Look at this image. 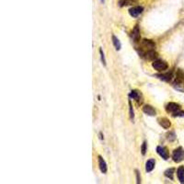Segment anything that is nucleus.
<instances>
[{"label":"nucleus","mask_w":184,"mask_h":184,"mask_svg":"<svg viewBox=\"0 0 184 184\" xmlns=\"http://www.w3.org/2000/svg\"><path fill=\"white\" fill-rule=\"evenodd\" d=\"M129 105H130V115H131V119H134V111H133V107H132L131 102H129Z\"/></svg>","instance_id":"5701e85b"},{"label":"nucleus","mask_w":184,"mask_h":184,"mask_svg":"<svg viewBox=\"0 0 184 184\" xmlns=\"http://www.w3.org/2000/svg\"><path fill=\"white\" fill-rule=\"evenodd\" d=\"M155 164H156L155 159H149V160H147V162L145 163V170L147 172H151L152 170H154V168H155Z\"/></svg>","instance_id":"f8f14e48"},{"label":"nucleus","mask_w":184,"mask_h":184,"mask_svg":"<svg viewBox=\"0 0 184 184\" xmlns=\"http://www.w3.org/2000/svg\"><path fill=\"white\" fill-rule=\"evenodd\" d=\"M99 167L100 171L102 173H106L107 172V164L105 162V160L101 157V156H99Z\"/></svg>","instance_id":"9d476101"},{"label":"nucleus","mask_w":184,"mask_h":184,"mask_svg":"<svg viewBox=\"0 0 184 184\" xmlns=\"http://www.w3.org/2000/svg\"><path fill=\"white\" fill-rule=\"evenodd\" d=\"M168 140L170 142L174 141L175 139H176V136H175V134H174V132H171L170 134H168Z\"/></svg>","instance_id":"aec40b11"},{"label":"nucleus","mask_w":184,"mask_h":184,"mask_svg":"<svg viewBox=\"0 0 184 184\" xmlns=\"http://www.w3.org/2000/svg\"><path fill=\"white\" fill-rule=\"evenodd\" d=\"M143 10H144V8L143 7H140V6L134 7V8H132L129 9V14L131 15L133 18H136V17H138L139 15L141 14L142 12H143Z\"/></svg>","instance_id":"39448f33"},{"label":"nucleus","mask_w":184,"mask_h":184,"mask_svg":"<svg viewBox=\"0 0 184 184\" xmlns=\"http://www.w3.org/2000/svg\"><path fill=\"white\" fill-rule=\"evenodd\" d=\"M166 111L172 114L174 117H184V112L181 111V106L175 102H170L166 106Z\"/></svg>","instance_id":"f257e3e1"},{"label":"nucleus","mask_w":184,"mask_h":184,"mask_svg":"<svg viewBox=\"0 0 184 184\" xmlns=\"http://www.w3.org/2000/svg\"><path fill=\"white\" fill-rule=\"evenodd\" d=\"M184 81V72L181 69L178 70L176 76V83H182Z\"/></svg>","instance_id":"4468645a"},{"label":"nucleus","mask_w":184,"mask_h":184,"mask_svg":"<svg viewBox=\"0 0 184 184\" xmlns=\"http://www.w3.org/2000/svg\"><path fill=\"white\" fill-rule=\"evenodd\" d=\"M177 176L181 183H184V167L181 166L177 170Z\"/></svg>","instance_id":"ddd939ff"},{"label":"nucleus","mask_w":184,"mask_h":184,"mask_svg":"<svg viewBox=\"0 0 184 184\" xmlns=\"http://www.w3.org/2000/svg\"><path fill=\"white\" fill-rule=\"evenodd\" d=\"M113 43L114 47H115L116 50H120V49H121V47H122L121 43H120V41L118 40V38H116L114 35H113Z\"/></svg>","instance_id":"a211bd4d"},{"label":"nucleus","mask_w":184,"mask_h":184,"mask_svg":"<svg viewBox=\"0 0 184 184\" xmlns=\"http://www.w3.org/2000/svg\"><path fill=\"white\" fill-rule=\"evenodd\" d=\"M157 121H158V124H160V126H162L164 129H169L171 126V123L168 118H165V117L159 118Z\"/></svg>","instance_id":"0eeeda50"},{"label":"nucleus","mask_w":184,"mask_h":184,"mask_svg":"<svg viewBox=\"0 0 184 184\" xmlns=\"http://www.w3.org/2000/svg\"><path fill=\"white\" fill-rule=\"evenodd\" d=\"M143 112L146 114V115H149V116H155L156 114V110H155L152 106H150V105H145V106H144V107H143Z\"/></svg>","instance_id":"6e6552de"},{"label":"nucleus","mask_w":184,"mask_h":184,"mask_svg":"<svg viewBox=\"0 0 184 184\" xmlns=\"http://www.w3.org/2000/svg\"><path fill=\"white\" fill-rule=\"evenodd\" d=\"M172 158H173V161L176 162V163H180L181 161L184 160V149L182 147H179L177 149H175L173 151V154H172Z\"/></svg>","instance_id":"7ed1b4c3"},{"label":"nucleus","mask_w":184,"mask_h":184,"mask_svg":"<svg viewBox=\"0 0 184 184\" xmlns=\"http://www.w3.org/2000/svg\"><path fill=\"white\" fill-rule=\"evenodd\" d=\"M135 172H136V176H137V183H140L141 181H140V177H139V172H138V170H136Z\"/></svg>","instance_id":"b1692460"},{"label":"nucleus","mask_w":184,"mask_h":184,"mask_svg":"<svg viewBox=\"0 0 184 184\" xmlns=\"http://www.w3.org/2000/svg\"><path fill=\"white\" fill-rule=\"evenodd\" d=\"M152 66L154 67V69L158 72H163V71L167 70L169 67V65L166 61L164 60H156L154 61V63L152 64Z\"/></svg>","instance_id":"f03ea898"},{"label":"nucleus","mask_w":184,"mask_h":184,"mask_svg":"<svg viewBox=\"0 0 184 184\" xmlns=\"http://www.w3.org/2000/svg\"><path fill=\"white\" fill-rule=\"evenodd\" d=\"M100 1H101L102 3H104V0H100Z\"/></svg>","instance_id":"393cba45"},{"label":"nucleus","mask_w":184,"mask_h":184,"mask_svg":"<svg viewBox=\"0 0 184 184\" xmlns=\"http://www.w3.org/2000/svg\"><path fill=\"white\" fill-rule=\"evenodd\" d=\"M142 47L146 49L147 51H149V50H154V48L156 47V44H155V43H153L151 40H143Z\"/></svg>","instance_id":"423d86ee"},{"label":"nucleus","mask_w":184,"mask_h":184,"mask_svg":"<svg viewBox=\"0 0 184 184\" xmlns=\"http://www.w3.org/2000/svg\"><path fill=\"white\" fill-rule=\"evenodd\" d=\"M173 174H174V169H170L165 171V176L170 180H173Z\"/></svg>","instance_id":"6ab92c4d"},{"label":"nucleus","mask_w":184,"mask_h":184,"mask_svg":"<svg viewBox=\"0 0 184 184\" xmlns=\"http://www.w3.org/2000/svg\"><path fill=\"white\" fill-rule=\"evenodd\" d=\"M137 1L138 0H120L119 5H120V7H125V6L135 4V3H137Z\"/></svg>","instance_id":"2eb2a0df"},{"label":"nucleus","mask_w":184,"mask_h":184,"mask_svg":"<svg viewBox=\"0 0 184 184\" xmlns=\"http://www.w3.org/2000/svg\"><path fill=\"white\" fill-rule=\"evenodd\" d=\"M141 150H142V155H145V152H146V142H144V143H143Z\"/></svg>","instance_id":"412c9836"},{"label":"nucleus","mask_w":184,"mask_h":184,"mask_svg":"<svg viewBox=\"0 0 184 184\" xmlns=\"http://www.w3.org/2000/svg\"><path fill=\"white\" fill-rule=\"evenodd\" d=\"M140 96H141V94L137 90H132L131 93H130V97L133 99H134V100H138L139 98H140Z\"/></svg>","instance_id":"f3484780"},{"label":"nucleus","mask_w":184,"mask_h":184,"mask_svg":"<svg viewBox=\"0 0 184 184\" xmlns=\"http://www.w3.org/2000/svg\"><path fill=\"white\" fill-rule=\"evenodd\" d=\"M145 58L147 59V60H155L156 57H157V53L155 52L154 50H149V51H146V53L145 54Z\"/></svg>","instance_id":"9b49d317"},{"label":"nucleus","mask_w":184,"mask_h":184,"mask_svg":"<svg viewBox=\"0 0 184 184\" xmlns=\"http://www.w3.org/2000/svg\"><path fill=\"white\" fill-rule=\"evenodd\" d=\"M99 54H100V55H101L102 64H103L104 66H106V60H105V57H104V54H103V52H102V49H99Z\"/></svg>","instance_id":"4be33fe9"},{"label":"nucleus","mask_w":184,"mask_h":184,"mask_svg":"<svg viewBox=\"0 0 184 184\" xmlns=\"http://www.w3.org/2000/svg\"><path fill=\"white\" fill-rule=\"evenodd\" d=\"M156 152H157V154L159 156H161L163 159H165V160L169 159V157H170V154H169L168 149L166 147H164V146H157L156 147Z\"/></svg>","instance_id":"20e7f679"},{"label":"nucleus","mask_w":184,"mask_h":184,"mask_svg":"<svg viewBox=\"0 0 184 184\" xmlns=\"http://www.w3.org/2000/svg\"><path fill=\"white\" fill-rule=\"evenodd\" d=\"M132 38L134 42H138L139 39H140V29H139V27L137 25L134 27L133 32H132Z\"/></svg>","instance_id":"1a4fd4ad"},{"label":"nucleus","mask_w":184,"mask_h":184,"mask_svg":"<svg viewBox=\"0 0 184 184\" xmlns=\"http://www.w3.org/2000/svg\"><path fill=\"white\" fill-rule=\"evenodd\" d=\"M158 76L160 79L169 82V81L171 80V78H172V74H171V73H168V74H165V75H159V76Z\"/></svg>","instance_id":"dca6fc26"}]
</instances>
